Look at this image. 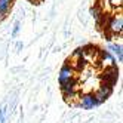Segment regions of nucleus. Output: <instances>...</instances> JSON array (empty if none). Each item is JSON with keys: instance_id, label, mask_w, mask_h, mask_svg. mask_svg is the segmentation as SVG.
I'll return each instance as SVG.
<instances>
[{"instance_id": "39448f33", "label": "nucleus", "mask_w": 123, "mask_h": 123, "mask_svg": "<svg viewBox=\"0 0 123 123\" xmlns=\"http://www.w3.org/2000/svg\"><path fill=\"white\" fill-rule=\"evenodd\" d=\"M79 105L83 110H93L98 105V101H96V98L93 96L92 92H86V93H82L79 96Z\"/></svg>"}, {"instance_id": "9d476101", "label": "nucleus", "mask_w": 123, "mask_h": 123, "mask_svg": "<svg viewBox=\"0 0 123 123\" xmlns=\"http://www.w3.org/2000/svg\"><path fill=\"white\" fill-rule=\"evenodd\" d=\"M107 3H110V6L116 9V7H120V6H122L123 0H107Z\"/></svg>"}, {"instance_id": "0eeeda50", "label": "nucleus", "mask_w": 123, "mask_h": 123, "mask_svg": "<svg viewBox=\"0 0 123 123\" xmlns=\"http://www.w3.org/2000/svg\"><path fill=\"white\" fill-rule=\"evenodd\" d=\"M107 50L110 52L114 58H117L119 62H122V61H123V48H122L120 43H108Z\"/></svg>"}, {"instance_id": "423d86ee", "label": "nucleus", "mask_w": 123, "mask_h": 123, "mask_svg": "<svg viewBox=\"0 0 123 123\" xmlns=\"http://www.w3.org/2000/svg\"><path fill=\"white\" fill-rule=\"evenodd\" d=\"M113 93V87L108 86V85H105V83H101L98 86V89H96V92L93 93V96L96 98V101H98V104L101 102H105Z\"/></svg>"}, {"instance_id": "f8f14e48", "label": "nucleus", "mask_w": 123, "mask_h": 123, "mask_svg": "<svg viewBox=\"0 0 123 123\" xmlns=\"http://www.w3.org/2000/svg\"><path fill=\"white\" fill-rule=\"evenodd\" d=\"M19 28H21L19 22H16V24H15V27H13V31H12V36H13V37H15V36H16L18 33H19Z\"/></svg>"}, {"instance_id": "9b49d317", "label": "nucleus", "mask_w": 123, "mask_h": 123, "mask_svg": "<svg viewBox=\"0 0 123 123\" xmlns=\"http://www.w3.org/2000/svg\"><path fill=\"white\" fill-rule=\"evenodd\" d=\"M6 122V107L0 108V123H5Z\"/></svg>"}, {"instance_id": "f257e3e1", "label": "nucleus", "mask_w": 123, "mask_h": 123, "mask_svg": "<svg viewBox=\"0 0 123 123\" xmlns=\"http://www.w3.org/2000/svg\"><path fill=\"white\" fill-rule=\"evenodd\" d=\"M105 31L110 36H120L122 30H123V16L122 13H113V15H107V19L104 22Z\"/></svg>"}, {"instance_id": "20e7f679", "label": "nucleus", "mask_w": 123, "mask_h": 123, "mask_svg": "<svg viewBox=\"0 0 123 123\" xmlns=\"http://www.w3.org/2000/svg\"><path fill=\"white\" fill-rule=\"evenodd\" d=\"M101 80H102V83H105V85H108V86L113 87L119 80V70H117V67L116 65L114 67H105L104 73L101 76Z\"/></svg>"}, {"instance_id": "1a4fd4ad", "label": "nucleus", "mask_w": 123, "mask_h": 123, "mask_svg": "<svg viewBox=\"0 0 123 123\" xmlns=\"http://www.w3.org/2000/svg\"><path fill=\"white\" fill-rule=\"evenodd\" d=\"M12 3H13V0H0V19H3L9 13Z\"/></svg>"}, {"instance_id": "7ed1b4c3", "label": "nucleus", "mask_w": 123, "mask_h": 123, "mask_svg": "<svg viewBox=\"0 0 123 123\" xmlns=\"http://www.w3.org/2000/svg\"><path fill=\"white\" fill-rule=\"evenodd\" d=\"M73 79H76V70L74 67L70 64V62H65L62 67H61L59 70V74H58V82H59V86L64 85L70 80H73Z\"/></svg>"}, {"instance_id": "6e6552de", "label": "nucleus", "mask_w": 123, "mask_h": 123, "mask_svg": "<svg viewBox=\"0 0 123 123\" xmlns=\"http://www.w3.org/2000/svg\"><path fill=\"white\" fill-rule=\"evenodd\" d=\"M99 62H102L105 67H114L116 65V58L108 50H99Z\"/></svg>"}, {"instance_id": "f03ea898", "label": "nucleus", "mask_w": 123, "mask_h": 123, "mask_svg": "<svg viewBox=\"0 0 123 123\" xmlns=\"http://www.w3.org/2000/svg\"><path fill=\"white\" fill-rule=\"evenodd\" d=\"M77 79H73V80H70L64 85H61V93H62L64 99L67 102H73L74 98H77L79 96V92H77Z\"/></svg>"}]
</instances>
